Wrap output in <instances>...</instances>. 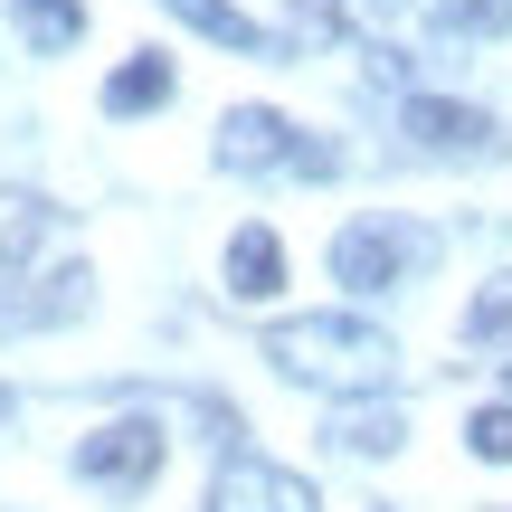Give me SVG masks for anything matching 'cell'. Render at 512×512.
I'll use <instances>...</instances> for the list:
<instances>
[{"mask_svg": "<svg viewBox=\"0 0 512 512\" xmlns=\"http://www.w3.org/2000/svg\"><path fill=\"white\" fill-rule=\"evenodd\" d=\"M266 361L304 389H342V399H370V389L399 380V342L361 313H294V323L266 332Z\"/></svg>", "mask_w": 512, "mask_h": 512, "instance_id": "obj_1", "label": "cell"}, {"mask_svg": "<svg viewBox=\"0 0 512 512\" xmlns=\"http://www.w3.org/2000/svg\"><path fill=\"white\" fill-rule=\"evenodd\" d=\"M219 162L228 171H304V181H323V171H342V152L313 143V133L285 124V114H266V105H238L219 124Z\"/></svg>", "mask_w": 512, "mask_h": 512, "instance_id": "obj_2", "label": "cell"}, {"mask_svg": "<svg viewBox=\"0 0 512 512\" xmlns=\"http://www.w3.org/2000/svg\"><path fill=\"white\" fill-rule=\"evenodd\" d=\"M408 266H427V228H408V219H351L332 238V275L351 294H389Z\"/></svg>", "mask_w": 512, "mask_h": 512, "instance_id": "obj_3", "label": "cell"}, {"mask_svg": "<svg viewBox=\"0 0 512 512\" xmlns=\"http://www.w3.org/2000/svg\"><path fill=\"white\" fill-rule=\"evenodd\" d=\"M76 475H86V484H114V494H143V484L162 475V427H152V418L95 427V437L76 446Z\"/></svg>", "mask_w": 512, "mask_h": 512, "instance_id": "obj_4", "label": "cell"}, {"mask_svg": "<svg viewBox=\"0 0 512 512\" xmlns=\"http://www.w3.org/2000/svg\"><path fill=\"white\" fill-rule=\"evenodd\" d=\"M209 512H323V494L266 456H228L219 484H209Z\"/></svg>", "mask_w": 512, "mask_h": 512, "instance_id": "obj_5", "label": "cell"}, {"mask_svg": "<svg viewBox=\"0 0 512 512\" xmlns=\"http://www.w3.org/2000/svg\"><path fill=\"white\" fill-rule=\"evenodd\" d=\"M399 124H408V143H418V152H484V143H494V114H484V105H456V95H408Z\"/></svg>", "mask_w": 512, "mask_h": 512, "instance_id": "obj_6", "label": "cell"}, {"mask_svg": "<svg viewBox=\"0 0 512 512\" xmlns=\"http://www.w3.org/2000/svg\"><path fill=\"white\" fill-rule=\"evenodd\" d=\"M323 437L342 446V456H399V446H408V418H399L389 399H342Z\"/></svg>", "mask_w": 512, "mask_h": 512, "instance_id": "obj_7", "label": "cell"}, {"mask_svg": "<svg viewBox=\"0 0 512 512\" xmlns=\"http://www.w3.org/2000/svg\"><path fill=\"white\" fill-rule=\"evenodd\" d=\"M275 285H285V247H275V228H238V238H228V294H238V304H266Z\"/></svg>", "mask_w": 512, "mask_h": 512, "instance_id": "obj_8", "label": "cell"}, {"mask_svg": "<svg viewBox=\"0 0 512 512\" xmlns=\"http://www.w3.org/2000/svg\"><path fill=\"white\" fill-rule=\"evenodd\" d=\"M162 10L181 19V29H200V38H219V48H238V57H256V48H266V29H256L238 0H162Z\"/></svg>", "mask_w": 512, "mask_h": 512, "instance_id": "obj_9", "label": "cell"}, {"mask_svg": "<svg viewBox=\"0 0 512 512\" xmlns=\"http://www.w3.org/2000/svg\"><path fill=\"white\" fill-rule=\"evenodd\" d=\"M152 105H171V57H124L105 76V114H152Z\"/></svg>", "mask_w": 512, "mask_h": 512, "instance_id": "obj_10", "label": "cell"}, {"mask_svg": "<svg viewBox=\"0 0 512 512\" xmlns=\"http://www.w3.org/2000/svg\"><path fill=\"white\" fill-rule=\"evenodd\" d=\"M86 304H95V275H86V266H57L29 304H10V323H76Z\"/></svg>", "mask_w": 512, "mask_h": 512, "instance_id": "obj_11", "label": "cell"}, {"mask_svg": "<svg viewBox=\"0 0 512 512\" xmlns=\"http://www.w3.org/2000/svg\"><path fill=\"white\" fill-rule=\"evenodd\" d=\"M10 10H19V38H29L38 57H57V48L86 38V10H76V0H10Z\"/></svg>", "mask_w": 512, "mask_h": 512, "instance_id": "obj_12", "label": "cell"}, {"mask_svg": "<svg viewBox=\"0 0 512 512\" xmlns=\"http://www.w3.org/2000/svg\"><path fill=\"white\" fill-rule=\"evenodd\" d=\"M38 238H48V200L38 190H0V266H19Z\"/></svg>", "mask_w": 512, "mask_h": 512, "instance_id": "obj_13", "label": "cell"}, {"mask_svg": "<svg viewBox=\"0 0 512 512\" xmlns=\"http://www.w3.org/2000/svg\"><path fill=\"white\" fill-rule=\"evenodd\" d=\"M465 332H475V342H512V266L475 294V304H465Z\"/></svg>", "mask_w": 512, "mask_h": 512, "instance_id": "obj_14", "label": "cell"}, {"mask_svg": "<svg viewBox=\"0 0 512 512\" xmlns=\"http://www.w3.org/2000/svg\"><path fill=\"white\" fill-rule=\"evenodd\" d=\"M427 10H437L446 29H465V38H503L512 29V0H427Z\"/></svg>", "mask_w": 512, "mask_h": 512, "instance_id": "obj_15", "label": "cell"}, {"mask_svg": "<svg viewBox=\"0 0 512 512\" xmlns=\"http://www.w3.org/2000/svg\"><path fill=\"white\" fill-rule=\"evenodd\" d=\"M465 446H475V456H494V465H512V408H503V399H494V408H475Z\"/></svg>", "mask_w": 512, "mask_h": 512, "instance_id": "obj_16", "label": "cell"}, {"mask_svg": "<svg viewBox=\"0 0 512 512\" xmlns=\"http://www.w3.org/2000/svg\"><path fill=\"white\" fill-rule=\"evenodd\" d=\"M503 380H512V361H503Z\"/></svg>", "mask_w": 512, "mask_h": 512, "instance_id": "obj_17", "label": "cell"}]
</instances>
